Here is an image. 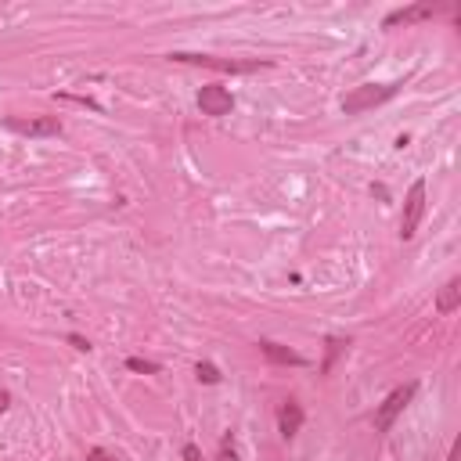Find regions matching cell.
<instances>
[{"label":"cell","instance_id":"10","mask_svg":"<svg viewBox=\"0 0 461 461\" xmlns=\"http://www.w3.org/2000/svg\"><path fill=\"white\" fill-rule=\"evenodd\" d=\"M461 306V277H451L443 288H440V296H436V310L440 314H454Z\"/></svg>","mask_w":461,"mask_h":461},{"label":"cell","instance_id":"1","mask_svg":"<svg viewBox=\"0 0 461 461\" xmlns=\"http://www.w3.org/2000/svg\"><path fill=\"white\" fill-rule=\"evenodd\" d=\"M400 83H364V87H353L350 94H342V112L346 116H357V112L379 108L389 97H397Z\"/></svg>","mask_w":461,"mask_h":461},{"label":"cell","instance_id":"9","mask_svg":"<svg viewBox=\"0 0 461 461\" xmlns=\"http://www.w3.org/2000/svg\"><path fill=\"white\" fill-rule=\"evenodd\" d=\"M277 429H282L285 440H292L303 429V408H299L296 400H285L282 403V411H277Z\"/></svg>","mask_w":461,"mask_h":461},{"label":"cell","instance_id":"7","mask_svg":"<svg viewBox=\"0 0 461 461\" xmlns=\"http://www.w3.org/2000/svg\"><path fill=\"white\" fill-rule=\"evenodd\" d=\"M436 15V4H429V0H422V4H411V8H400L393 11V15L386 18V29H397V25H414V22H425Z\"/></svg>","mask_w":461,"mask_h":461},{"label":"cell","instance_id":"3","mask_svg":"<svg viewBox=\"0 0 461 461\" xmlns=\"http://www.w3.org/2000/svg\"><path fill=\"white\" fill-rule=\"evenodd\" d=\"M414 393H418V386H414V382L393 389V393H389V397L379 403V411H375V432H389V425H393V422H397V414H400V411L414 400Z\"/></svg>","mask_w":461,"mask_h":461},{"label":"cell","instance_id":"12","mask_svg":"<svg viewBox=\"0 0 461 461\" xmlns=\"http://www.w3.org/2000/svg\"><path fill=\"white\" fill-rule=\"evenodd\" d=\"M127 368L137 371V375H159V364H155V360H145V357H130Z\"/></svg>","mask_w":461,"mask_h":461},{"label":"cell","instance_id":"8","mask_svg":"<svg viewBox=\"0 0 461 461\" xmlns=\"http://www.w3.org/2000/svg\"><path fill=\"white\" fill-rule=\"evenodd\" d=\"M260 353L267 357V360H274V364H292V368H303L306 364L296 350H288V346L274 342V339H260Z\"/></svg>","mask_w":461,"mask_h":461},{"label":"cell","instance_id":"15","mask_svg":"<svg viewBox=\"0 0 461 461\" xmlns=\"http://www.w3.org/2000/svg\"><path fill=\"white\" fill-rule=\"evenodd\" d=\"M220 461H238V451H234V447H231L227 440L220 443Z\"/></svg>","mask_w":461,"mask_h":461},{"label":"cell","instance_id":"19","mask_svg":"<svg viewBox=\"0 0 461 461\" xmlns=\"http://www.w3.org/2000/svg\"><path fill=\"white\" fill-rule=\"evenodd\" d=\"M447 461H461V451H458V447H454V451H451V458H447Z\"/></svg>","mask_w":461,"mask_h":461},{"label":"cell","instance_id":"16","mask_svg":"<svg viewBox=\"0 0 461 461\" xmlns=\"http://www.w3.org/2000/svg\"><path fill=\"white\" fill-rule=\"evenodd\" d=\"M184 461H205V458H202V451H199L195 443H188V447H184Z\"/></svg>","mask_w":461,"mask_h":461},{"label":"cell","instance_id":"11","mask_svg":"<svg viewBox=\"0 0 461 461\" xmlns=\"http://www.w3.org/2000/svg\"><path fill=\"white\" fill-rule=\"evenodd\" d=\"M195 379L205 382V386H216L220 382V371H216V364H209V360H199V364H195Z\"/></svg>","mask_w":461,"mask_h":461},{"label":"cell","instance_id":"6","mask_svg":"<svg viewBox=\"0 0 461 461\" xmlns=\"http://www.w3.org/2000/svg\"><path fill=\"white\" fill-rule=\"evenodd\" d=\"M199 108H202V116H227V112L234 108V97H231L227 87L209 83V87L199 90Z\"/></svg>","mask_w":461,"mask_h":461},{"label":"cell","instance_id":"4","mask_svg":"<svg viewBox=\"0 0 461 461\" xmlns=\"http://www.w3.org/2000/svg\"><path fill=\"white\" fill-rule=\"evenodd\" d=\"M422 213H425V180H414L408 199H403V220H400V238L411 242L418 223H422Z\"/></svg>","mask_w":461,"mask_h":461},{"label":"cell","instance_id":"5","mask_svg":"<svg viewBox=\"0 0 461 461\" xmlns=\"http://www.w3.org/2000/svg\"><path fill=\"white\" fill-rule=\"evenodd\" d=\"M8 130H15L22 137H58L62 134V119L58 116H29V119L11 116L8 119Z\"/></svg>","mask_w":461,"mask_h":461},{"label":"cell","instance_id":"18","mask_svg":"<svg viewBox=\"0 0 461 461\" xmlns=\"http://www.w3.org/2000/svg\"><path fill=\"white\" fill-rule=\"evenodd\" d=\"M8 408H11V397L4 393V389H0V411H8Z\"/></svg>","mask_w":461,"mask_h":461},{"label":"cell","instance_id":"14","mask_svg":"<svg viewBox=\"0 0 461 461\" xmlns=\"http://www.w3.org/2000/svg\"><path fill=\"white\" fill-rule=\"evenodd\" d=\"M87 461H119V458L108 454V451H101V447H94V451H87Z\"/></svg>","mask_w":461,"mask_h":461},{"label":"cell","instance_id":"13","mask_svg":"<svg viewBox=\"0 0 461 461\" xmlns=\"http://www.w3.org/2000/svg\"><path fill=\"white\" fill-rule=\"evenodd\" d=\"M346 346H350V339H328V357H325V364H321V371H332V360L339 357Z\"/></svg>","mask_w":461,"mask_h":461},{"label":"cell","instance_id":"17","mask_svg":"<svg viewBox=\"0 0 461 461\" xmlns=\"http://www.w3.org/2000/svg\"><path fill=\"white\" fill-rule=\"evenodd\" d=\"M68 342H73V346H76V350H90V342H87V339H83V335H68Z\"/></svg>","mask_w":461,"mask_h":461},{"label":"cell","instance_id":"2","mask_svg":"<svg viewBox=\"0 0 461 461\" xmlns=\"http://www.w3.org/2000/svg\"><path fill=\"white\" fill-rule=\"evenodd\" d=\"M170 62H184V65H202V68H216V73H256V68H271V62H242V58H216V54H191V51H173Z\"/></svg>","mask_w":461,"mask_h":461}]
</instances>
